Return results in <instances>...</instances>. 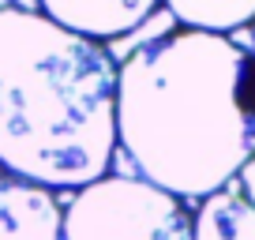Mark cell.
I'll return each mask as SVG.
<instances>
[{
    "label": "cell",
    "instance_id": "1",
    "mask_svg": "<svg viewBox=\"0 0 255 240\" xmlns=\"http://www.w3.org/2000/svg\"><path fill=\"white\" fill-rule=\"evenodd\" d=\"M117 150L135 180L210 199L255 158V56L225 34L173 30L117 64Z\"/></svg>",
    "mask_w": 255,
    "mask_h": 240
},
{
    "label": "cell",
    "instance_id": "2",
    "mask_svg": "<svg viewBox=\"0 0 255 240\" xmlns=\"http://www.w3.org/2000/svg\"><path fill=\"white\" fill-rule=\"evenodd\" d=\"M117 158V60L41 11H0V173L79 192Z\"/></svg>",
    "mask_w": 255,
    "mask_h": 240
},
{
    "label": "cell",
    "instance_id": "3",
    "mask_svg": "<svg viewBox=\"0 0 255 240\" xmlns=\"http://www.w3.org/2000/svg\"><path fill=\"white\" fill-rule=\"evenodd\" d=\"M64 240H191V218L180 199L117 173L72 195Z\"/></svg>",
    "mask_w": 255,
    "mask_h": 240
},
{
    "label": "cell",
    "instance_id": "4",
    "mask_svg": "<svg viewBox=\"0 0 255 240\" xmlns=\"http://www.w3.org/2000/svg\"><path fill=\"white\" fill-rule=\"evenodd\" d=\"M161 0H38L41 15L64 30L102 45L105 38H124L139 30L158 11Z\"/></svg>",
    "mask_w": 255,
    "mask_h": 240
},
{
    "label": "cell",
    "instance_id": "5",
    "mask_svg": "<svg viewBox=\"0 0 255 240\" xmlns=\"http://www.w3.org/2000/svg\"><path fill=\"white\" fill-rule=\"evenodd\" d=\"M0 240H64V207L49 188L0 173Z\"/></svg>",
    "mask_w": 255,
    "mask_h": 240
},
{
    "label": "cell",
    "instance_id": "6",
    "mask_svg": "<svg viewBox=\"0 0 255 240\" xmlns=\"http://www.w3.org/2000/svg\"><path fill=\"white\" fill-rule=\"evenodd\" d=\"M191 240H255V207L233 188L210 195L191 214Z\"/></svg>",
    "mask_w": 255,
    "mask_h": 240
},
{
    "label": "cell",
    "instance_id": "7",
    "mask_svg": "<svg viewBox=\"0 0 255 240\" xmlns=\"http://www.w3.org/2000/svg\"><path fill=\"white\" fill-rule=\"evenodd\" d=\"M184 30L225 34L255 23V0H161Z\"/></svg>",
    "mask_w": 255,
    "mask_h": 240
},
{
    "label": "cell",
    "instance_id": "8",
    "mask_svg": "<svg viewBox=\"0 0 255 240\" xmlns=\"http://www.w3.org/2000/svg\"><path fill=\"white\" fill-rule=\"evenodd\" d=\"M237 180H240V195H244V199L255 207V158L248 161L244 169H240V176H237Z\"/></svg>",
    "mask_w": 255,
    "mask_h": 240
},
{
    "label": "cell",
    "instance_id": "9",
    "mask_svg": "<svg viewBox=\"0 0 255 240\" xmlns=\"http://www.w3.org/2000/svg\"><path fill=\"white\" fill-rule=\"evenodd\" d=\"M4 8H26V0H0V11Z\"/></svg>",
    "mask_w": 255,
    "mask_h": 240
},
{
    "label": "cell",
    "instance_id": "10",
    "mask_svg": "<svg viewBox=\"0 0 255 240\" xmlns=\"http://www.w3.org/2000/svg\"><path fill=\"white\" fill-rule=\"evenodd\" d=\"M252 56H255V23H252Z\"/></svg>",
    "mask_w": 255,
    "mask_h": 240
}]
</instances>
